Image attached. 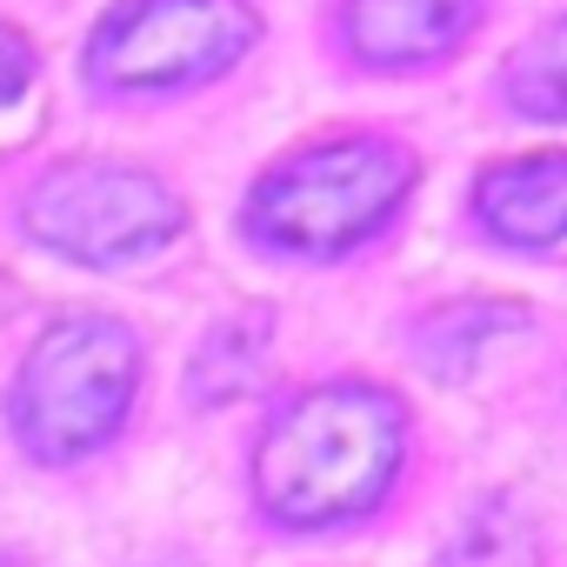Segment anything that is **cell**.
Returning a JSON list of instances; mask_svg holds the SVG:
<instances>
[{
    "label": "cell",
    "mask_w": 567,
    "mask_h": 567,
    "mask_svg": "<svg viewBox=\"0 0 567 567\" xmlns=\"http://www.w3.org/2000/svg\"><path fill=\"white\" fill-rule=\"evenodd\" d=\"M408 421L394 394L334 381L288 401L254 447V501L280 527H334L368 514L401 474Z\"/></svg>",
    "instance_id": "cell-1"
},
{
    "label": "cell",
    "mask_w": 567,
    "mask_h": 567,
    "mask_svg": "<svg viewBox=\"0 0 567 567\" xmlns=\"http://www.w3.org/2000/svg\"><path fill=\"white\" fill-rule=\"evenodd\" d=\"M414 194V154L374 134L301 147L280 167H267L247 194V234H260L280 254H341L388 227L401 200Z\"/></svg>",
    "instance_id": "cell-2"
},
{
    "label": "cell",
    "mask_w": 567,
    "mask_h": 567,
    "mask_svg": "<svg viewBox=\"0 0 567 567\" xmlns=\"http://www.w3.org/2000/svg\"><path fill=\"white\" fill-rule=\"evenodd\" d=\"M141 388V341L114 315L54 321L14 381V434L34 461H81L127 421Z\"/></svg>",
    "instance_id": "cell-3"
},
{
    "label": "cell",
    "mask_w": 567,
    "mask_h": 567,
    "mask_svg": "<svg viewBox=\"0 0 567 567\" xmlns=\"http://www.w3.org/2000/svg\"><path fill=\"white\" fill-rule=\"evenodd\" d=\"M21 220L41 247L68 254L81 267H127V260L167 247L181 234L187 207L174 187H161L154 174H141L127 161H61L28 187Z\"/></svg>",
    "instance_id": "cell-4"
},
{
    "label": "cell",
    "mask_w": 567,
    "mask_h": 567,
    "mask_svg": "<svg viewBox=\"0 0 567 567\" xmlns=\"http://www.w3.org/2000/svg\"><path fill=\"white\" fill-rule=\"evenodd\" d=\"M260 34L247 0H121L87 41L101 87H187L234 68Z\"/></svg>",
    "instance_id": "cell-5"
},
{
    "label": "cell",
    "mask_w": 567,
    "mask_h": 567,
    "mask_svg": "<svg viewBox=\"0 0 567 567\" xmlns=\"http://www.w3.org/2000/svg\"><path fill=\"white\" fill-rule=\"evenodd\" d=\"M481 21V0H341L348 54L368 68H414L461 48Z\"/></svg>",
    "instance_id": "cell-6"
},
{
    "label": "cell",
    "mask_w": 567,
    "mask_h": 567,
    "mask_svg": "<svg viewBox=\"0 0 567 567\" xmlns=\"http://www.w3.org/2000/svg\"><path fill=\"white\" fill-rule=\"evenodd\" d=\"M474 220L507 247H554L567 240V147L494 161L474 181Z\"/></svg>",
    "instance_id": "cell-7"
},
{
    "label": "cell",
    "mask_w": 567,
    "mask_h": 567,
    "mask_svg": "<svg viewBox=\"0 0 567 567\" xmlns=\"http://www.w3.org/2000/svg\"><path fill=\"white\" fill-rule=\"evenodd\" d=\"M520 321H527V315L507 308V301H454V308H434V315L414 328V354L427 361V374L461 381V374L481 361V348L501 341V334H514Z\"/></svg>",
    "instance_id": "cell-8"
},
{
    "label": "cell",
    "mask_w": 567,
    "mask_h": 567,
    "mask_svg": "<svg viewBox=\"0 0 567 567\" xmlns=\"http://www.w3.org/2000/svg\"><path fill=\"white\" fill-rule=\"evenodd\" d=\"M447 567H540V540H534L527 507L507 501V494H487L461 520V534L447 547Z\"/></svg>",
    "instance_id": "cell-9"
},
{
    "label": "cell",
    "mask_w": 567,
    "mask_h": 567,
    "mask_svg": "<svg viewBox=\"0 0 567 567\" xmlns=\"http://www.w3.org/2000/svg\"><path fill=\"white\" fill-rule=\"evenodd\" d=\"M507 101L534 121H567V21H547L507 61Z\"/></svg>",
    "instance_id": "cell-10"
},
{
    "label": "cell",
    "mask_w": 567,
    "mask_h": 567,
    "mask_svg": "<svg viewBox=\"0 0 567 567\" xmlns=\"http://www.w3.org/2000/svg\"><path fill=\"white\" fill-rule=\"evenodd\" d=\"M267 315H247V321H227L207 348H200V361H194V388H200V401H234L254 374H260V354H267Z\"/></svg>",
    "instance_id": "cell-11"
},
{
    "label": "cell",
    "mask_w": 567,
    "mask_h": 567,
    "mask_svg": "<svg viewBox=\"0 0 567 567\" xmlns=\"http://www.w3.org/2000/svg\"><path fill=\"white\" fill-rule=\"evenodd\" d=\"M28 81H34V41L14 34V28H0V107L21 101Z\"/></svg>",
    "instance_id": "cell-12"
},
{
    "label": "cell",
    "mask_w": 567,
    "mask_h": 567,
    "mask_svg": "<svg viewBox=\"0 0 567 567\" xmlns=\"http://www.w3.org/2000/svg\"><path fill=\"white\" fill-rule=\"evenodd\" d=\"M0 567H28V560H21V554H0Z\"/></svg>",
    "instance_id": "cell-13"
}]
</instances>
